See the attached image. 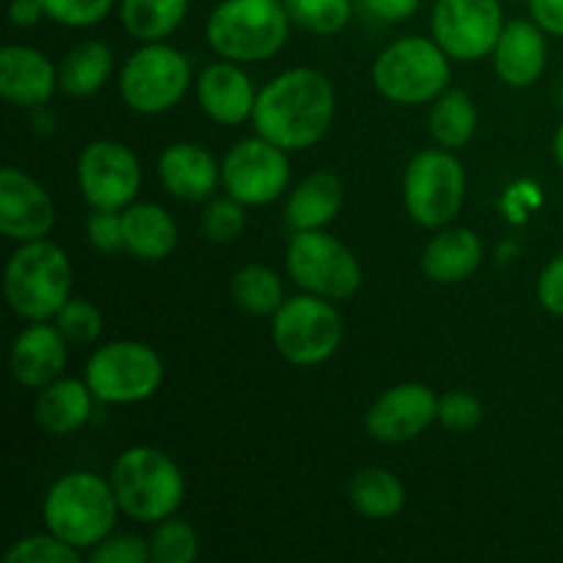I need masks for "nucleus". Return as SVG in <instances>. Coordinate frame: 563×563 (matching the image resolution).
<instances>
[{
	"label": "nucleus",
	"instance_id": "1",
	"mask_svg": "<svg viewBox=\"0 0 563 563\" xmlns=\"http://www.w3.org/2000/svg\"><path fill=\"white\" fill-rule=\"evenodd\" d=\"M335 119V88L319 69L297 66L258 91L253 108L256 135L286 152L311 148L328 135Z\"/></svg>",
	"mask_w": 563,
	"mask_h": 563
},
{
	"label": "nucleus",
	"instance_id": "2",
	"mask_svg": "<svg viewBox=\"0 0 563 563\" xmlns=\"http://www.w3.org/2000/svg\"><path fill=\"white\" fill-rule=\"evenodd\" d=\"M42 511L47 531L82 553L113 533L121 506L108 478L71 471L49 487Z\"/></svg>",
	"mask_w": 563,
	"mask_h": 563
},
{
	"label": "nucleus",
	"instance_id": "3",
	"mask_svg": "<svg viewBox=\"0 0 563 563\" xmlns=\"http://www.w3.org/2000/svg\"><path fill=\"white\" fill-rule=\"evenodd\" d=\"M71 264L60 245L44 240L20 242L3 273V295L11 311L27 322H47L69 302Z\"/></svg>",
	"mask_w": 563,
	"mask_h": 563
},
{
	"label": "nucleus",
	"instance_id": "4",
	"mask_svg": "<svg viewBox=\"0 0 563 563\" xmlns=\"http://www.w3.org/2000/svg\"><path fill=\"white\" fill-rule=\"evenodd\" d=\"M289 22L284 0H223L207 20V42L220 58L256 64L286 47Z\"/></svg>",
	"mask_w": 563,
	"mask_h": 563
},
{
	"label": "nucleus",
	"instance_id": "5",
	"mask_svg": "<svg viewBox=\"0 0 563 563\" xmlns=\"http://www.w3.org/2000/svg\"><path fill=\"white\" fill-rule=\"evenodd\" d=\"M110 484L121 511L137 522H159L174 517L185 500V476L179 465L152 445L126 449L115 460Z\"/></svg>",
	"mask_w": 563,
	"mask_h": 563
},
{
	"label": "nucleus",
	"instance_id": "6",
	"mask_svg": "<svg viewBox=\"0 0 563 563\" xmlns=\"http://www.w3.org/2000/svg\"><path fill=\"white\" fill-rule=\"evenodd\" d=\"M374 88L388 102H434L451 82L449 53L434 38L405 36L388 44L372 66Z\"/></svg>",
	"mask_w": 563,
	"mask_h": 563
},
{
	"label": "nucleus",
	"instance_id": "7",
	"mask_svg": "<svg viewBox=\"0 0 563 563\" xmlns=\"http://www.w3.org/2000/svg\"><path fill=\"white\" fill-rule=\"evenodd\" d=\"M286 269L300 289L324 300H350L363 286V269L355 253L324 229L295 231Z\"/></svg>",
	"mask_w": 563,
	"mask_h": 563
},
{
	"label": "nucleus",
	"instance_id": "8",
	"mask_svg": "<svg viewBox=\"0 0 563 563\" xmlns=\"http://www.w3.org/2000/svg\"><path fill=\"white\" fill-rule=\"evenodd\" d=\"M344 335L339 311L324 297H289L273 313V344L291 366H319L335 355Z\"/></svg>",
	"mask_w": 563,
	"mask_h": 563
},
{
	"label": "nucleus",
	"instance_id": "9",
	"mask_svg": "<svg viewBox=\"0 0 563 563\" xmlns=\"http://www.w3.org/2000/svg\"><path fill=\"white\" fill-rule=\"evenodd\" d=\"M82 377L104 405H135L157 394L163 361L143 341H110L91 352Z\"/></svg>",
	"mask_w": 563,
	"mask_h": 563
},
{
	"label": "nucleus",
	"instance_id": "10",
	"mask_svg": "<svg viewBox=\"0 0 563 563\" xmlns=\"http://www.w3.org/2000/svg\"><path fill=\"white\" fill-rule=\"evenodd\" d=\"M192 80L185 53L163 42H146L126 58L119 77L121 99L135 113L157 115L181 102Z\"/></svg>",
	"mask_w": 563,
	"mask_h": 563
},
{
	"label": "nucleus",
	"instance_id": "11",
	"mask_svg": "<svg viewBox=\"0 0 563 563\" xmlns=\"http://www.w3.org/2000/svg\"><path fill=\"white\" fill-rule=\"evenodd\" d=\"M465 168L451 148H423L405 170V207L423 229H443L465 201Z\"/></svg>",
	"mask_w": 563,
	"mask_h": 563
},
{
	"label": "nucleus",
	"instance_id": "12",
	"mask_svg": "<svg viewBox=\"0 0 563 563\" xmlns=\"http://www.w3.org/2000/svg\"><path fill=\"white\" fill-rule=\"evenodd\" d=\"M220 168H223L225 192L245 207L273 203L275 198L284 196L291 179L286 148L275 146L262 135L234 143Z\"/></svg>",
	"mask_w": 563,
	"mask_h": 563
},
{
	"label": "nucleus",
	"instance_id": "13",
	"mask_svg": "<svg viewBox=\"0 0 563 563\" xmlns=\"http://www.w3.org/2000/svg\"><path fill=\"white\" fill-rule=\"evenodd\" d=\"M504 25L500 0H438L432 11V38L456 60L493 53Z\"/></svg>",
	"mask_w": 563,
	"mask_h": 563
},
{
	"label": "nucleus",
	"instance_id": "14",
	"mask_svg": "<svg viewBox=\"0 0 563 563\" xmlns=\"http://www.w3.org/2000/svg\"><path fill=\"white\" fill-rule=\"evenodd\" d=\"M141 163L119 141L88 143L77 159V185L93 209H126L141 190Z\"/></svg>",
	"mask_w": 563,
	"mask_h": 563
},
{
	"label": "nucleus",
	"instance_id": "15",
	"mask_svg": "<svg viewBox=\"0 0 563 563\" xmlns=\"http://www.w3.org/2000/svg\"><path fill=\"white\" fill-rule=\"evenodd\" d=\"M438 396L423 383H399L366 412V432L379 443H407L438 421Z\"/></svg>",
	"mask_w": 563,
	"mask_h": 563
},
{
	"label": "nucleus",
	"instance_id": "16",
	"mask_svg": "<svg viewBox=\"0 0 563 563\" xmlns=\"http://www.w3.org/2000/svg\"><path fill=\"white\" fill-rule=\"evenodd\" d=\"M55 225L53 198L25 170H0V234L14 242L44 240Z\"/></svg>",
	"mask_w": 563,
	"mask_h": 563
},
{
	"label": "nucleus",
	"instance_id": "17",
	"mask_svg": "<svg viewBox=\"0 0 563 563\" xmlns=\"http://www.w3.org/2000/svg\"><path fill=\"white\" fill-rule=\"evenodd\" d=\"M66 335L60 333L58 324L47 322H33L22 330L11 346L9 366L11 374L20 385L25 388H47L58 377H64L66 357Z\"/></svg>",
	"mask_w": 563,
	"mask_h": 563
},
{
	"label": "nucleus",
	"instance_id": "18",
	"mask_svg": "<svg viewBox=\"0 0 563 563\" xmlns=\"http://www.w3.org/2000/svg\"><path fill=\"white\" fill-rule=\"evenodd\" d=\"M256 97L251 77L236 60L209 64L198 77V104L214 124L236 126L253 119Z\"/></svg>",
	"mask_w": 563,
	"mask_h": 563
},
{
	"label": "nucleus",
	"instance_id": "19",
	"mask_svg": "<svg viewBox=\"0 0 563 563\" xmlns=\"http://www.w3.org/2000/svg\"><path fill=\"white\" fill-rule=\"evenodd\" d=\"M58 88V66L36 47L9 44L0 49V93L20 108H38Z\"/></svg>",
	"mask_w": 563,
	"mask_h": 563
},
{
	"label": "nucleus",
	"instance_id": "20",
	"mask_svg": "<svg viewBox=\"0 0 563 563\" xmlns=\"http://www.w3.org/2000/svg\"><path fill=\"white\" fill-rule=\"evenodd\" d=\"M159 181L174 198L187 203L207 201L223 181V168L198 143H174L159 154Z\"/></svg>",
	"mask_w": 563,
	"mask_h": 563
},
{
	"label": "nucleus",
	"instance_id": "21",
	"mask_svg": "<svg viewBox=\"0 0 563 563\" xmlns=\"http://www.w3.org/2000/svg\"><path fill=\"white\" fill-rule=\"evenodd\" d=\"M495 71L511 88H528L548 66V38L533 20H511L493 49Z\"/></svg>",
	"mask_w": 563,
	"mask_h": 563
},
{
	"label": "nucleus",
	"instance_id": "22",
	"mask_svg": "<svg viewBox=\"0 0 563 563\" xmlns=\"http://www.w3.org/2000/svg\"><path fill=\"white\" fill-rule=\"evenodd\" d=\"M97 396L91 394L86 379L58 377L47 388L38 390V399L33 405V418L42 432L53 438H66L82 429L91 418V405Z\"/></svg>",
	"mask_w": 563,
	"mask_h": 563
},
{
	"label": "nucleus",
	"instance_id": "23",
	"mask_svg": "<svg viewBox=\"0 0 563 563\" xmlns=\"http://www.w3.org/2000/svg\"><path fill=\"white\" fill-rule=\"evenodd\" d=\"M484 258V245L476 231L471 229H443L427 245L421 256L423 275L434 284H462L478 269Z\"/></svg>",
	"mask_w": 563,
	"mask_h": 563
},
{
	"label": "nucleus",
	"instance_id": "24",
	"mask_svg": "<svg viewBox=\"0 0 563 563\" xmlns=\"http://www.w3.org/2000/svg\"><path fill=\"white\" fill-rule=\"evenodd\" d=\"M124 218V245L141 262H163L179 245V225L159 203H130L121 209Z\"/></svg>",
	"mask_w": 563,
	"mask_h": 563
},
{
	"label": "nucleus",
	"instance_id": "25",
	"mask_svg": "<svg viewBox=\"0 0 563 563\" xmlns=\"http://www.w3.org/2000/svg\"><path fill=\"white\" fill-rule=\"evenodd\" d=\"M344 203V185L330 170H313L291 190L286 201V223L295 231L324 229Z\"/></svg>",
	"mask_w": 563,
	"mask_h": 563
},
{
	"label": "nucleus",
	"instance_id": "26",
	"mask_svg": "<svg viewBox=\"0 0 563 563\" xmlns=\"http://www.w3.org/2000/svg\"><path fill=\"white\" fill-rule=\"evenodd\" d=\"M113 71V49L99 38L80 42L58 64V88L69 97H91Z\"/></svg>",
	"mask_w": 563,
	"mask_h": 563
},
{
	"label": "nucleus",
	"instance_id": "27",
	"mask_svg": "<svg viewBox=\"0 0 563 563\" xmlns=\"http://www.w3.org/2000/svg\"><path fill=\"white\" fill-rule=\"evenodd\" d=\"M405 484L388 467H361L350 482L352 509L368 520H390L405 506Z\"/></svg>",
	"mask_w": 563,
	"mask_h": 563
},
{
	"label": "nucleus",
	"instance_id": "28",
	"mask_svg": "<svg viewBox=\"0 0 563 563\" xmlns=\"http://www.w3.org/2000/svg\"><path fill=\"white\" fill-rule=\"evenodd\" d=\"M190 0H121V25L137 42H163L181 25Z\"/></svg>",
	"mask_w": 563,
	"mask_h": 563
},
{
	"label": "nucleus",
	"instance_id": "29",
	"mask_svg": "<svg viewBox=\"0 0 563 563\" xmlns=\"http://www.w3.org/2000/svg\"><path fill=\"white\" fill-rule=\"evenodd\" d=\"M478 126V110L473 104L471 93L465 91H443L432 104V115H429V130L432 137L443 148L467 146L471 137L476 135Z\"/></svg>",
	"mask_w": 563,
	"mask_h": 563
},
{
	"label": "nucleus",
	"instance_id": "30",
	"mask_svg": "<svg viewBox=\"0 0 563 563\" xmlns=\"http://www.w3.org/2000/svg\"><path fill=\"white\" fill-rule=\"evenodd\" d=\"M231 295H234L236 306L253 317H269L286 302L284 280L275 269L264 267V264L242 267L231 280Z\"/></svg>",
	"mask_w": 563,
	"mask_h": 563
},
{
	"label": "nucleus",
	"instance_id": "31",
	"mask_svg": "<svg viewBox=\"0 0 563 563\" xmlns=\"http://www.w3.org/2000/svg\"><path fill=\"white\" fill-rule=\"evenodd\" d=\"M291 22L317 36H335L352 16V0H284Z\"/></svg>",
	"mask_w": 563,
	"mask_h": 563
},
{
	"label": "nucleus",
	"instance_id": "32",
	"mask_svg": "<svg viewBox=\"0 0 563 563\" xmlns=\"http://www.w3.org/2000/svg\"><path fill=\"white\" fill-rule=\"evenodd\" d=\"M148 548L154 563H192L198 559V531L190 522L165 517L154 528Z\"/></svg>",
	"mask_w": 563,
	"mask_h": 563
},
{
	"label": "nucleus",
	"instance_id": "33",
	"mask_svg": "<svg viewBox=\"0 0 563 563\" xmlns=\"http://www.w3.org/2000/svg\"><path fill=\"white\" fill-rule=\"evenodd\" d=\"M80 550L66 544L55 533H33L20 539L14 548L5 553V563H80Z\"/></svg>",
	"mask_w": 563,
	"mask_h": 563
},
{
	"label": "nucleus",
	"instance_id": "34",
	"mask_svg": "<svg viewBox=\"0 0 563 563\" xmlns=\"http://www.w3.org/2000/svg\"><path fill=\"white\" fill-rule=\"evenodd\" d=\"M60 333L66 335L69 344H93L102 335L104 319L93 302L88 300H69L55 317Z\"/></svg>",
	"mask_w": 563,
	"mask_h": 563
},
{
	"label": "nucleus",
	"instance_id": "35",
	"mask_svg": "<svg viewBox=\"0 0 563 563\" xmlns=\"http://www.w3.org/2000/svg\"><path fill=\"white\" fill-rule=\"evenodd\" d=\"M245 203H240L236 198H214L201 214L203 234L212 242H231L242 234L245 229Z\"/></svg>",
	"mask_w": 563,
	"mask_h": 563
},
{
	"label": "nucleus",
	"instance_id": "36",
	"mask_svg": "<svg viewBox=\"0 0 563 563\" xmlns=\"http://www.w3.org/2000/svg\"><path fill=\"white\" fill-rule=\"evenodd\" d=\"M47 20L66 27H91L113 9V0H42Z\"/></svg>",
	"mask_w": 563,
	"mask_h": 563
},
{
	"label": "nucleus",
	"instance_id": "37",
	"mask_svg": "<svg viewBox=\"0 0 563 563\" xmlns=\"http://www.w3.org/2000/svg\"><path fill=\"white\" fill-rule=\"evenodd\" d=\"M438 421L454 432H471L484 421V405L467 390H449L438 401Z\"/></svg>",
	"mask_w": 563,
	"mask_h": 563
},
{
	"label": "nucleus",
	"instance_id": "38",
	"mask_svg": "<svg viewBox=\"0 0 563 563\" xmlns=\"http://www.w3.org/2000/svg\"><path fill=\"white\" fill-rule=\"evenodd\" d=\"M86 236L99 253L126 251L124 245V218L119 209H93L86 223Z\"/></svg>",
	"mask_w": 563,
	"mask_h": 563
},
{
	"label": "nucleus",
	"instance_id": "39",
	"mask_svg": "<svg viewBox=\"0 0 563 563\" xmlns=\"http://www.w3.org/2000/svg\"><path fill=\"white\" fill-rule=\"evenodd\" d=\"M93 563H148L152 561V548L135 533H119L108 537L91 550Z\"/></svg>",
	"mask_w": 563,
	"mask_h": 563
},
{
	"label": "nucleus",
	"instance_id": "40",
	"mask_svg": "<svg viewBox=\"0 0 563 563\" xmlns=\"http://www.w3.org/2000/svg\"><path fill=\"white\" fill-rule=\"evenodd\" d=\"M539 302L544 311L563 317V256H555L539 275Z\"/></svg>",
	"mask_w": 563,
	"mask_h": 563
},
{
	"label": "nucleus",
	"instance_id": "41",
	"mask_svg": "<svg viewBox=\"0 0 563 563\" xmlns=\"http://www.w3.org/2000/svg\"><path fill=\"white\" fill-rule=\"evenodd\" d=\"M531 16L544 33L563 36V0H531Z\"/></svg>",
	"mask_w": 563,
	"mask_h": 563
},
{
	"label": "nucleus",
	"instance_id": "42",
	"mask_svg": "<svg viewBox=\"0 0 563 563\" xmlns=\"http://www.w3.org/2000/svg\"><path fill=\"white\" fill-rule=\"evenodd\" d=\"M418 3H421V0H363V5H366L374 16L388 22L410 20L418 11Z\"/></svg>",
	"mask_w": 563,
	"mask_h": 563
},
{
	"label": "nucleus",
	"instance_id": "43",
	"mask_svg": "<svg viewBox=\"0 0 563 563\" xmlns=\"http://www.w3.org/2000/svg\"><path fill=\"white\" fill-rule=\"evenodd\" d=\"M44 5L42 0H11L9 5V20L14 22L16 27H33L42 22Z\"/></svg>",
	"mask_w": 563,
	"mask_h": 563
},
{
	"label": "nucleus",
	"instance_id": "44",
	"mask_svg": "<svg viewBox=\"0 0 563 563\" xmlns=\"http://www.w3.org/2000/svg\"><path fill=\"white\" fill-rule=\"evenodd\" d=\"M553 154H555V163L563 168V126L555 132V137H553Z\"/></svg>",
	"mask_w": 563,
	"mask_h": 563
},
{
	"label": "nucleus",
	"instance_id": "45",
	"mask_svg": "<svg viewBox=\"0 0 563 563\" xmlns=\"http://www.w3.org/2000/svg\"><path fill=\"white\" fill-rule=\"evenodd\" d=\"M561 102H563V91H561Z\"/></svg>",
	"mask_w": 563,
	"mask_h": 563
}]
</instances>
